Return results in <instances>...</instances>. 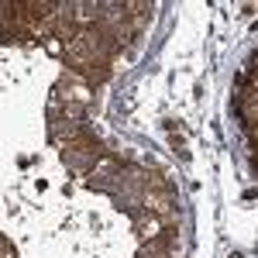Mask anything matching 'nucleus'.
Wrapping results in <instances>:
<instances>
[{"mask_svg":"<svg viewBox=\"0 0 258 258\" xmlns=\"http://www.w3.org/2000/svg\"><path fill=\"white\" fill-rule=\"evenodd\" d=\"M0 258H18V251L11 248V241H7V238L0 241Z\"/></svg>","mask_w":258,"mask_h":258,"instance_id":"39448f33","label":"nucleus"},{"mask_svg":"<svg viewBox=\"0 0 258 258\" xmlns=\"http://www.w3.org/2000/svg\"><path fill=\"white\" fill-rule=\"evenodd\" d=\"M238 110L248 127H258V86H241L238 90Z\"/></svg>","mask_w":258,"mask_h":258,"instance_id":"f257e3e1","label":"nucleus"},{"mask_svg":"<svg viewBox=\"0 0 258 258\" xmlns=\"http://www.w3.org/2000/svg\"><path fill=\"white\" fill-rule=\"evenodd\" d=\"M251 141H255V148H258V127H251Z\"/></svg>","mask_w":258,"mask_h":258,"instance_id":"423d86ee","label":"nucleus"},{"mask_svg":"<svg viewBox=\"0 0 258 258\" xmlns=\"http://www.w3.org/2000/svg\"><path fill=\"white\" fill-rule=\"evenodd\" d=\"M145 203H148V210L162 217V214H169L172 207H176V197H172V189L165 186V189H145Z\"/></svg>","mask_w":258,"mask_h":258,"instance_id":"f03ea898","label":"nucleus"},{"mask_svg":"<svg viewBox=\"0 0 258 258\" xmlns=\"http://www.w3.org/2000/svg\"><path fill=\"white\" fill-rule=\"evenodd\" d=\"M244 80H248V86H258V55H251V62H248V73H244Z\"/></svg>","mask_w":258,"mask_h":258,"instance_id":"20e7f679","label":"nucleus"},{"mask_svg":"<svg viewBox=\"0 0 258 258\" xmlns=\"http://www.w3.org/2000/svg\"><path fill=\"white\" fill-rule=\"evenodd\" d=\"M135 231H138V241L141 244H152V241H162L169 231H162L159 217L152 214V217H138V224H135Z\"/></svg>","mask_w":258,"mask_h":258,"instance_id":"7ed1b4c3","label":"nucleus"},{"mask_svg":"<svg viewBox=\"0 0 258 258\" xmlns=\"http://www.w3.org/2000/svg\"><path fill=\"white\" fill-rule=\"evenodd\" d=\"M148 258H172V255H148Z\"/></svg>","mask_w":258,"mask_h":258,"instance_id":"0eeeda50","label":"nucleus"}]
</instances>
